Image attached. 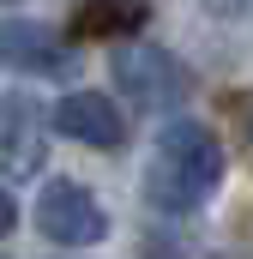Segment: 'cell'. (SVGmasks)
I'll return each instance as SVG.
<instances>
[{
  "mask_svg": "<svg viewBox=\"0 0 253 259\" xmlns=\"http://www.w3.org/2000/svg\"><path fill=\"white\" fill-rule=\"evenodd\" d=\"M247 133H253V115H247Z\"/></svg>",
  "mask_w": 253,
  "mask_h": 259,
  "instance_id": "cell-8",
  "label": "cell"
},
{
  "mask_svg": "<svg viewBox=\"0 0 253 259\" xmlns=\"http://www.w3.org/2000/svg\"><path fill=\"white\" fill-rule=\"evenodd\" d=\"M223 181V145L205 121H169L151 145V163H145V205L163 211V217H187L205 199L217 193Z\"/></svg>",
  "mask_w": 253,
  "mask_h": 259,
  "instance_id": "cell-1",
  "label": "cell"
},
{
  "mask_svg": "<svg viewBox=\"0 0 253 259\" xmlns=\"http://www.w3.org/2000/svg\"><path fill=\"white\" fill-rule=\"evenodd\" d=\"M115 84H121V97H133L139 109H175L181 97H187V66L175 61L163 42H121L115 49Z\"/></svg>",
  "mask_w": 253,
  "mask_h": 259,
  "instance_id": "cell-2",
  "label": "cell"
},
{
  "mask_svg": "<svg viewBox=\"0 0 253 259\" xmlns=\"http://www.w3.org/2000/svg\"><path fill=\"white\" fill-rule=\"evenodd\" d=\"M0 61L18 72H72V49L36 18H6L0 24Z\"/></svg>",
  "mask_w": 253,
  "mask_h": 259,
  "instance_id": "cell-6",
  "label": "cell"
},
{
  "mask_svg": "<svg viewBox=\"0 0 253 259\" xmlns=\"http://www.w3.org/2000/svg\"><path fill=\"white\" fill-rule=\"evenodd\" d=\"M36 229L55 247H97L109 235V211L78 181H43V193H36Z\"/></svg>",
  "mask_w": 253,
  "mask_h": 259,
  "instance_id": "cell-3",
  "label": "cell"
},
{
  "mask_svg": "<svg viewBox=\"0 0 253 259\" xmlns=\"http://www.w3.org/2000/svg\"><path fill=\"white\" fill-rule=\"evenodd\" d=\"M0 157H6V181H30L36 163L49 157V121L18 91L6 97V115H0Z\"/></svg>",
  "mask_w": 253,
  "mask_h": 259,
  "instance_id": "cell-5",
  "label": "cell"
},
{
  "mask_svg": "<svg viewBox=\"0 0 253 259\" xmlns=\"http://www.w3.org/2000/svg\"><path fill=\"white\" fill-rule=\"evenodd\" d=\"M205 6H211V12H217V18H235V12H241V6H247V0H205Z\"/></svg>",
  "mask_w": 253,
  "mask_h": 259,
  "instance_id": "cell-7",
  "label": "cell"
},
{
  "mask_svg": "<svg viewBox=\"0 0 253 259\" xmlns=\"http://www.w3.org/2000/svg\"><path fill=\"white\" fill-rule=\"evenodd\" d=\"M49 121H55V133L91 145V151H121L126 145V121H121V109H115L103 91H66Z\"/></svg>",
  "mask_w": 253,
  "mask_h": 259,
  "instance_id": "cell-4",
  "label": "cell"
}]
</instances>
